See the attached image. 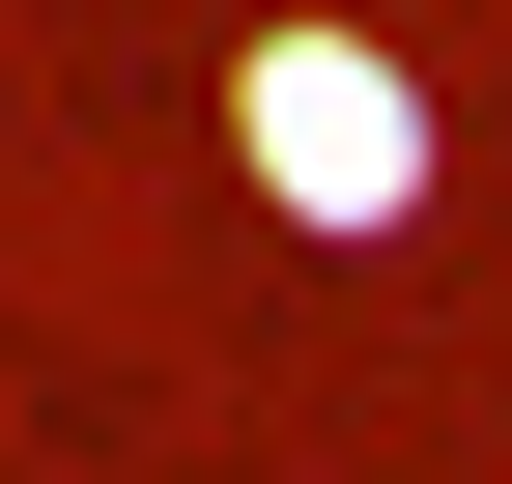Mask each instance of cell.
<instances>
[{"label":"cell","instance_id":"1","mask_svg":"<svg viewBox=\"0 0 512 484\" xmlns=\"http://www.w3.org/2000/svg\"><path fill=\"white\" fill-rule=\"evenodd\" d=\"M256 143H285V200H399V171H427V114L370 86V57H256Z\"/></svg>","mask_w":512,"mask_h":484}]
</instances>
